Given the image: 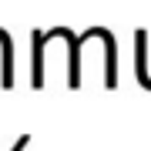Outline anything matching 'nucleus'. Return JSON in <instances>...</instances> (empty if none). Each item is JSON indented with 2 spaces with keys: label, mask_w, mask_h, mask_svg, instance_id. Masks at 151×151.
<instances>
[{
  "label": "nucleus",
  "mask_w": 151,
  "mask_h": 151,
  "mask_svg": "<svg viewBox=\"0 0 151 151\" xmlns=\"http://www.w3.org/2000/svg\"><path fill=\"white\" fill-rule=\"evenodd\" d=\"M27 141H30L27 134H24V138H17V145H14V151H24V148H27Z\"/></svg>",
  "instance_id": "obj_1"
}]
</instances>
